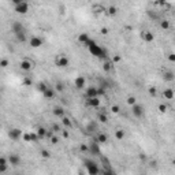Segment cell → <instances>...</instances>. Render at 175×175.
I'll list each match as a JSON object with an SVG mask.
<instances>
[{
  "label": "cell",
  "mask_w": 175,
  "mask_h": 175,
  "mask_svg": "<svg viewBox=\"0 0 175 175\" xmlns=\"http://www.w3.org/2000/svg\"><path fill=\"white\" fill-rule=\"evenodd\" d=\"M85 45L88 47L89 52H90L94 57H99V59H107V51L104 49V48H101L99 44H96V41H94V40L89 38Z\"/></svg>",
  "instance_id": "obj_1"
},
{
  "label": "cell",
  "mask_w": 175,
  "mask_h": 175,
  "mask_svg": "<svg viewBox=\"0 0 175 175\" xmlns=\"http://www.w3.org/2000/svg\"><path fill=\"white\" fill-rule=\"evenodd\" d=\"M83 166H85V168H86L88 174L89 175H100V167H99V164L97 163H94L93 160H83Z\"/></svg>",
  "instance_id": "obj_2"
},
{
  "label": "cell",
  "mask_w": 175,
  "mask_h": 175,
  "mask_svg": "<svg viewBox=\"0 0 175 175\" xmlns=\"http://www.w3.org/2000/svg\"><path fill=\"white\" fill-rule=\"evenodd\" d=\"M69 57L64 56V55H57L56 57H55V64H56L57 67H60V69H63V67H67L69 66Z\"/></svg>",
  "instance_id": "obj_3"
},
{
  "label": "cell",
  "mask_w": 175,
  "mask_h": 175,
  "mask_svg": "<svg viewBox=\"0 0 175 175\" xmlns=\"http://www.w3.org/2000/svg\"><path fill=\"white\" fill-rule=\"evenodd\" d=\"M19 67H21V70H23V71H30L34 67V63L31 62L30 59H22L19 62Z\"/></svg>",
  "instance_id": "obj_4"
},
{
  "label": "cell",
  "mask_w": 175,
  "mask_h": 175,
  "mask_svg": "<svg viewBox=\"0 0 175 175\" xmlns=\"http://www.w3.org/2000/svg\"><path fill=\"white\" fill-rule=\"evenodd\" d=\"M89 153H92L94 156H100L101 155V149H100V144H97L96 141H92L89 145Z\"/></svg>",
  "instance_id": "obj_5"
},
{
  "label": "cell",
  "mask_w": 175,
  "mask_h": 175,
  "mask_svg": "<svg viewBox=\"0 0 175 175\" xmlns=\"http://www.w3.org/2000/svg\"><path fill=\"white\" fill-rule=\"evenodd\" d=\"M131 112H133V115L136 118H142V115H144V107L141 106V104H134V106H131Z\"/></svg>",
  "instance_id": "obj_6"
},
{
  "label": "cell",
  "mask_w": 175,
  "mask_h": 175,
  "mask_svg": "<svg viewBox=\"0 0 175 175\" xmlns=\"http://www.w3.org/2000/svg\"><path fill=\"white\" fill-rule=\"evenodd\" d=\"M15 13L17 14H26L29 11V3L27 1H21L18 6H15Z\"/></svg>",
  "instance_id": "obj_7"
},
{
  "label": "cell",
  "mask_w": 175,
  "mask_h": 175,
  "mask_svg": "<svg viewBox=\"0 0 175 175\" xmlns=\"http://www.w3.org/2000/svg\"><path fill=\"white\" fill-rule=\"evenodd\" d=\"M43 44H44V40L41 37H38V36H33L29 40V45H30L31 48H40Z\"/></svg>",
  "instance_id": "obj_8"
},
{
  "label": "cell",
  "mask_w": 175,
  "mask_h": 175,
  "mask_svg": "<svg viewBox=\"0 0 175 175\" xmlns=\"http://www.w3.org/2000/svg\"><path fill=\"white\" fill-rule=\"evenodd\" d=\"M22 133L23 131L21 130V129H11V130L8 131V137L11 138L13 141H18L19 138L22 137Z\"/></svg>",
  "instance_id": "obj_9"
},
{
  "label": "cell",
  "mask_w": 175,
  "mask_h": 175,
  "mask_svg": "<svg viewBox=\"0 0 175 175\" xmlns=\"http://www.w3.org/2000/svg\"><path fill=\"white\" fill-rule=\"evenodd\" d=\"M85 104H86L88 107H90V108H99V107H100V104H101V100L99 99V97H93V99H86Z\"/></svg>",
  "instance_id": "obj_10"
},
{
  "label": "cell",
  "mask_w": 175,
  "mask_h": 175,
  "mask_svg": "<svg viewBox=\"0 0 175 175\" xmlns=\"http://www.w3.org/2000/svg\"><path fill=\"white\" fill-rule=\"evenodd\" d=\"M85 97L86 99H93L97 97V86H89L85 90Z\"/></svg>",
  "instance_id": "obj_11"
},
{
  "label": "cell",
  "mask_w": 175,
  "mask_h": 175,
  "mask_svg": "<svg viewBox=\"0 0 175 175\" xmlns=\"http://www.w3.org/2000/svg\"><path fill=\"white\" fill-rule=\"evenodd\" d=\"M7 160H8V164H11L14 167H17V166L21 164V157L18 155H15V153H11L10 156L7 157Z\"/></svg>",
  "instance_id": "obj_12"
},
{
  "label": "cell",
  "mask_w": 175,
  "mask_h": 175,
  "mask_svg": "<svg viewBox=\"0 0 175 175\" xmlns=\"http://www.w3.org/2000/svg\"><path fill=\"white\" fill-rule=\"evenodd\" d=\"M141 38L144 40L145 43H152V41L155 40V34L149 30H144L141 33Z\"/></svg>",
  "instance_id": "obj_13"
},
{
  "label": "cell",
  "mask_w": 175,
  "mask_h": 175,
  "mask_svg": "<svg viewBox=\"0 0 175 175\" xmlns=\"http://www.w3.org/2000/svg\"><path fill=\"white\" fill-rule=\"evenodd\" d=\"M11 29H13L14 34H17V33H21V31H25V27L22 25V22H19V21H15L13 22V25H11Z\"/></svg>",
  "instance_id": "obj_14"
},
{
  "label": "cell",
  "mask_w": 175,
  "mask_h": 175,
  "mask_svg": "<svg viewBox=\"0 0 175 175\" xmlns=\"http://www.w3.org/2000/svg\"><path fill=\"white\" fill-rule=\"evenodd\" d=\"M85 83H86V81H85V78H83L82 75H78L74 79V85L77 89H83V88H85Z\"/></svg>",
  "instance_id": "obj_15"
},
{
  "label": "cell",
  "mask_w": 175,
  "mask_h": 175,
  "mask_svg": "<svg viewBox=\"0 0 175 175\" xmlns=\"http://www.w3.org/2000/svg\"><path fill=\"white\" fill-rule=\"evenodd\" d=\"M52 114H53L55 116H57V118H63L64 114H66V111H64V108H63L62 106H55L53 110H52Z\"/></svg>",
  "instance_id": "obj_16"
},
{
  "label": "cell",
  "mask_w": 175,
  "mask_h": 175,
  "mask_svg": "<svg viewBox=\"0 0 175 175\" xmlns=\"http://www.w3.org/2000/svg\"><path fill=\"white\" fill-rule=\"evenodd\" d=\"M86 131L89 133V134L96 133V131H97V122H94V120L88 122V123H86Z\"/></svg>",
  "instance_id": "obj_17"
},
{
  "label": "cell",
  "mask_w": 175,
  "mask_h": 175,
  "mask_svg": "<svg viewBox=\"0 0 175 175\" xmlns=\"http://www.w3.org/2000/svg\"><path fill=\"white\" fill-rule=\"evenodd\" d=\"M43 96H44V99H47V100H52L55 97V89L48 88L45 92H43Z\"/></svg>",
  "instance_id": "obj_18"
},
{
  "label": "cell",
  "mask_w": 175,
  "mask_h": 175,
  "mask_svg": "<svg viewBox=\"0 0 175 175\" xmlns=\"http://www.w3.org/2000/svg\"><path fill=\"white\" fill-rule=\"evenodd\" d=\"M97 144H107V141H108V137H107V134L104 133H97V137L94 140Z\"/></svg>",
  "instance_id": "obj_19"
},
{
  "label": "cell",
  "mask_w": 175,
  "mask_h": 175,
  "mask_svg": "<svg viewBox=\"0 0 175 175\" xmlns=\"http://www.w3.org/2000/svg\"><path fill=\"white\" fill-rule=\"evenodd\" d=\"M163 97H164V99H167V100H172V99H174V90H172L171 88L164 89V92H163Z\"/></svg>",
  "instance_id": "obj_20"
},
{
  "label": "cell",
  "mask_w": 175,
  "mask_h": 175,
  "mask_svg": "<svg viewBox=\"0 0 175 175\" xmlns=\"http://www.w3.org/2000/svg\"><path fill=\"white\" fill-rule=\"evenodd\" d=\"M103 70H104L106 73L112 71V70H114V63L111 62V60H106V62L103 63Z\"/></svg>",
  "instance_id": "obj_21"
},
{
  "label": "cell",
  "mask_w": 175,
  "mask_h": 175,
  "mask_svg": "<svg viewBox=\"0 0 175 175\" xmlns=\"http://www.w3.org/2000/svg\"><path fill=\"white\" fill-rule=\"evenodd\" d=\"M104 11H106L107 15H111V17H114V15H116V14H118V7L110 6V7H107Z\"/></svg>",
  "instance_id": "obj_22"
},
{
  "label": "cell",
  "mask_w": 175,
  "mask_h": 175,
  "mask_svg": "<svg viewBox=\"0 0 175 175\" xmlns=\"http://www.w3.org/2000/svg\"><path fill=\"white\" fill-rule=\"evenodd\" d=\"M89 38H90V37H89V34H88V33H79V36L77 37V40H78V43H81V44H83V45H85Z\"/></svg>",
  "instance_id": "obj_23"
},
{
  "label": "cell",
  "mask_w": 175,
  "mask_h": 175,
  "mask_svg": "<svg viewBox=\"0 0 175 175\" xmlns=\"http://www.w3.org/2000/svg\"><path fill=\"white\" fill-rule=\"evenodd\" d=\"M163 78H164V81H168V82H172L175 78V75L172 71H164V74H163Z\"/></svg>",
  "instance_id": "obj_24"
},
{
  "label": "cell",
  "mask_w": 175,
  "mask_h": 175,
  "mask_svg": "<svg viewBox=\"0 0 175 175\" xmlns=\"http://www.w3.org/2000/svg\"><path fill=\"white\" fill-rule=\"evenodd\" d=\"M47 131H48V130H47L45 127H38L37 131H36V134H37V137L40 138V140H41V138H44L45 136H47V134H48Z\"/></svg>",
  "instance_id": "obj_25"
},
{
  "label": "cell",
  "mask_w": 175,
  "mask_h": 175,
  "mask_svg": "<svg viewBox=\"0 0 175 175\" xmlns=\"http://www.w3.org/2000/svg\"><path fill=\"white\" fill-rule=\"evenodd\" d=\"M97 120L100 123H103V125H106L107 122H108V118H107V115L104 112H99L97 114Z\"/></svg>",
  "instance_id": "obj_26"
},
{
  "label": "cell",
  "mask_w": 175,
  "mask_h": 175,
  "mask_svg": "<svg viewBox=\"0 0 175 175\" xmlns=\"http://www.w3.org/2000/svg\"><path fill=\"white\" fill-rule=\"evenodd\" d=\"M62 123L64 127H67V129H71L73 127V123H71V119L67 118V116H63L62 118Z\"/></svg>",
  "instance_id": "obj_27"
},
{
  "label": "cell",
  "mask_w": 175,
  "mask_h": 175,
  "mask_svg": "<svg viewBox=\"0 0 175 175\" xmlns=\"http://www.w3.org/2000/svg\"><path fill=\"white\" fill-rule=\"evenodd\" d=\"M15 37H17V40H18L19 43H25V41H26V33H25V31L17 33V34H15Z\"/></svg>",
  "instance_id": "obj_28"
},
{
  "label": "cell",
  "mask_w": 175,
  "mask_h": 175,
  "mask_svg": "<svg viewBox=\"0 0 175 175\" xmlns=\"http://www.w3.org/2000/svg\"><path fill=\"white\" fill-rule=\"evenodd\" d=\"M115 138L119 140V141H122V140L125 138V131L122 130V129H118V130L115 131Z\"/></svg>",
  "instance_id": "obj_29"
},
{
  "label": "cell",
  "mask_w": 175,
  "mask_h": 175,
  "mask_svg": "<svg viewBox=\"0 0 175 175\" xmlns=\"http://www.w3.org/2000/svg\"><path fill=\"white\" fill-rule=\"evenodd\" d=\"M170 21H167V19H163L162 22H160V27L162 29H164V30H168L170 29Z\"/></svg>",
  "instance_id": "obj_30"
},
{
  "label": "cell",
  "mask_w": 175,
  "mask_h": 175,
  "mask_svg": "<svg viewBox=\"0 0 175 175\" xmlns=\"http://www.w3.org/2000/svg\"><path fill=\"white\" fill-rule=\"evenodd\" d=\"M157 110H159V112L164 114V112H167L168 106H167V104H164V103H162V104H159V106H157Z\"/></svg>",
  "instance_id": "obj_31"
},
{
  "label": "cell",
  "mask_w": 175,
  "mask_h": 175,
  "mask_svg": "<svg viewBox=\"0 0 175 175\" xmlns=\"http://www.w3.org/2000/svg\"><path fill=\"white\" fill-rule=\"evenodd\" d=\"M10 66V60L6 59V57H3V59H0V67H3V69H7Z\"/></svg>",
  "instance_id": "obj_32"
},
{
  "label": "cell",
  "mask_w": 175,
  "mask_h": 175,
  "mask_svg": "<svg viewBox=\"0 0 175 175\" xmlns=\"http://www.w3.org/2000/svg\"><path fill=\"white\" fill-rule=\"evenodd\" d=\"M22 85H23V86H30V85H33V81H31L29 77H25V78L22 79Z\"/></svg>",
  "instance_id": "obj_33"
},
{
  "label": "cell",
  "mask_w": 175,
  "mask_h": 175,
  "mask_svg": "<svg viewBox=\"0 0 175 175\" xmlns=\"http://www.w3.org/2000/svg\"><path fill=\"white\" fill-rule=\"evenodd\" d=\"M64 90V85L62 82H56L55 83V92H63Z\"/></svg>",
  "instance_id": "obj_34"
},
{
  "label": "cell",
  "mask_w": 175,
  "mask_h": 175,
  "mask_svg": "<svg viewBox=\"0 0 175 175\" xmlns=\"http://www.w3.org/2000/svg\"><path fill=\"white\" fill-rule=\"evenodd\" d=\"M37 88H38V90H40L41 93H43V92H45V90L48 89V86H47V83H44V82H38Z\"/></svg>",
  "instance_id": "obj_35"
},
{
  "label": "cell",
  "mask_w": 175,
  "mask_h": 175,
  "mask_svg": "<svg viewBox=\"0 0 175 175\" xmlns=\"http://www.w3.org/2000/svg\"><path fill=\"white\" fill-rule=\"evenodd\" d=\"M22 140L25 141V142H30V133H22Z\"/></svg>",
  "instance_id": "obj_36"
},
{
  "label": "cell",
  "mask_w": 175,
  "mask_h": 175,
  "mask_svg": "<svg viewBox=\"0 0 175 175\" xmlns=\"http://www.w3.org/2000/svg\"><path fill=\"white\" fill-rule=\"evenodd\" d=\"M41 156H43L44 159H49V157H51V152L48 149H43V150H41Z\"/></svg>",
  "instance_id": "obj_37"
},
{
  "label": "cell",
  "mask_w": 175,
  "mask_h": 175,
  "mask_svg": "<svg viewBox=\"0 0 175 175\" xmlns=\"http://www.w3.org/2000/svg\"><path fill=\"white\" fill-rule=\"evenodd\" d=\"M93 8H94V13H99V14H100V13H103V11L106 10V8H104V7L101 6V4H99V6L96 4V6H94Z\"/></svg>",
  "instance_id": "obj_38"
},
{
  "label": "cell",
  "mask_w": 175,
  "mask_h": 175,
  "mask_svg": "<svg viewBox=\"0 0 175 175\" xmlns=\"http://www.w3.org/2000/svg\"><path fill=\"white\" fill-rule=\"evenodd\" d=\"M40 138L37 137V134H36V131L34 133H30V142H37Z\"/></svg>",
  "instance_id": "obj_39"
},
{
  "label": "cell",
  "mask_w": 175,
  "mask_h": 175,
  "mask_svg": "<svg viewBox=\"0 0 175 175\" xmlns=\"http://www.w3.org/2000/svg\"><path fill=\"white\" fill-rule=\"evenodd\" d=\"M127 104H129V106H134V104H136V97H134V96L127 97Z\"/></svg>",
  "instance_id": "obj_40"
},
{
  "label": "cell",
  "mask_w": 175,
  "mask_h": 175,
  "mask_svg": "<svg viewBox=\"0 0 175 175\" xmlns=\"http://www.w3.org/2000/svg\"><path fill=\"white\" fill-rule=\"evenodd\" d=\"M119 111H120V107L116 106V104L111 107V112H112V114H119Z\"/></svg>",
  "instance_id": "obj_41"
},
{
  "label": "cell",
  "mask_w": 175,
  "mask_h": 175,
  "mask_svg": "<svg viewBox=\"0 0 175 175\" xmlns=\"http://www.w3.org/2000/svg\"><path fill=\"white\" fill-rule=\"evenodd\" d=\"M79 150H81V152H89V145L81 144L79 145Z\"/></svg>",
  "instance_id": "obj_42"
},
{
  "label": "cell",
  "mask_w": 175,
  "mask_h": 175,
  "mask_svg": "<svg viewBox=\"0 0 175 175\" xmlns=\"http://www.w3.org/2000/svg\"><path fill=\"white\" fill-rule=\"evenodd\" d=\"M51 144H53V145L59 144V137H57V136H52V137H51Z\"/></svg>",
  "instance_id": "obj_43"
},
{
  "label": "cell",
  "mask_w": 175,
  "mask_h": 175,
  "mask_svg": "<svg viewBox=\"0 0 175 175\" xmlns=\"http://www.w3.org/2000/svg\"><path fill=\"white\" fill-rule=\"evenodd\" d=\"M148 92H149L150 96H153V97H155V96L157 94V89L156 88H149V89H148Z\"/></svg>",
  "instance_id": "obj_44"
},
{
  "label": "cell",
  "mask_w": 175,
  "mask_h": 175,
  "mask_svg": "<svg viewBox=\"0 0 175 175\" xmlns=\"http://www.w3.org/2000/svg\"><path fill=\"white\" fill-rule=\"evenodd\" d=\"M0 166H8V160H7V157H0Z\"/></svg>",
  "instance_id": "obj_45"
},
{
  "label": "cell",
  "mask_w": 175,
  "mask_h": 175,
  "mask_svg": "<svg viewBox=\"0 0 175 175\" xmlns=\"http://www.w3.org/2000/svg\"><path fill=\"white\" fill-rule=\"evenodd\" d=\"M122 60V57H120V55H114L112 57V63H119Z\"/></svg>",
  "instance_id": "obj_46"
},
{
  "label": "cell",
  "mask_w": 175,
  "mask_h": 175,
  "mask_svg": "<svg viewBox=\"0 0 175 175\" xmlns=\"http://www.w3.org/2000/svg\"><path fill=\"white\" fill-rule=\"evenodd\" d=\"M100 33L103 34V36H107V34L110 33V29H108V27H101V29H100Z\"/></svg>",
  "instance_id": "obj_47"
},
{
  "label": "cell",
  "mask_w": 175,
  "mask_h": 175,
  "mask_svg": "<svg viewBox=\"0 0 175 175\" xmlns=\"http://www.w3.org/2000/svg\"><path fill=\"white\" fill-rule=\"evenodd\" d=\"M52 131H62V129H60V126L59 125L53 123V125H52Z\"/></svg>",
  "instance_id": "obj_48"
},
{
  "label": "cell",
  "mask_w": 175,
  "mask_h": 175,
  "mask_svg": "<svg viewBox=\"0 0 175 175\" xmlns=\"http://www.w3.org/2000/svg\"><path fill=\"white\" fill-rule=\"evenodd\" d=\"M62 136L63 138H70V133L67 130H62Z\"/></svg>",
  "instance_id": "obj_49"
},
{
  "label": "cell",
  "mask_w": 175,
  "mask_h": 175,
  "mask_svg": "<svg viewBox=\"0 0 175 175\" xmlns=\"http://www.w3.org/2000/svg\"><path fill=\"white\" fill-rule=\"evenodd\" d=\"M7 168H8V166H0V172H6Z\"/></svg>",
  "instance_id": "obj_50"
},
{
  "label": "cell",
  "mask_w": 175,
  "mask_h": 175,
  "mask_svg": "<svg viewBox=\"0 0 175 175\" xmlns=\"http://www.w3.org/2000/svg\"><path fill=\"white\" fill-rule=\"evenodd\" d=\"M168 59H170V62H175V55H174V53H170Z\"/></svg>",
  "instance_id": "obj_51"
}]
</instances>
